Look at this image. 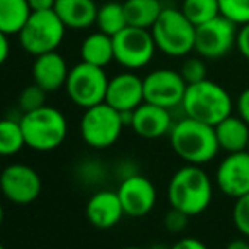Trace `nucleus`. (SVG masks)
<instances>
[{
	"mask_svg": "<svg viewBox=\"0 0 249 249\" xmlns=\"http://www.w3.org/2000/svg\"><path fill=\"white\" fill-rule=\"evenodd\" d=\"M215 183L224 195L239 198L249 194V151L227 153L215 171Z\"/></svg>",
	"mask_w": 249,
	"mask_h": 249,
	"instance_id": "nucleus-13",
	"label": "nucleus"
},
{
	"mask_svg": "<svg viewBox=\"0 0 249 249\" xmlns=\"http://www.w3.org/2000/svg\"><path fill=\"white\" fill-rule=\"evenodd\" d=\"M20 127L26 146L39 153L59 148L68 136V121L65 114L50 105H43L36 110L22 114Z\"/></svg>",
	"mask_w": 249,
	"mask_h": 249,
	"instance_id": "nucleus-4",
	"label": "nucleus"
},
{
	"mask_svg": "<svg viewBox=\"0 0 249 249\" xmlns=\"http://www.w3.org/2000/svg\"><path fill=\"white\" fill-rule=\"evenodd\" d=\"M181 12L188 17L195 27L220 16L219 0H183Z\"/></svg>",
	"mask_w": 249,
	"mask_h": 249,
	"instance_id": "nucleus-26",
	"label": "nucleus"
},
{
	"mask_svg": "<svg viewBox=\"0 0 249 249\" xmlns=\"http://www.w3.org/2000/svg\"><path fill=\"white\" fill-rule=\"evenodd\" d=\"M236 108H237V115L249 124V87L239 93L236 102Z\"/></svg>",
	"mask_w": 249,
	"mask_h": 249,
	"instance_id": "nucleus-34",
	"label": "nucleus"
},
{
	"mask_svg": "<svg viewBox=\"0 0 249 249\" xmlns=\"http://www.w3.org/2000/svg\"><path fill=\"white\" fill-rule=\"evenodd\" d=\"M217 141L226 153H239L246 151L249 146V124L239 117L232 115L226 117L215 125Z\"/></svg>",
	"mask_w": 249,
	"mask_h": 249,
	"instance_id": "nucleus-20",
	"label": "nucleus"
},
{
	"mask_svg": "<svg viewBox=\"0 0 249 249\" xmlns=\"http://www.w3.org/2000/svg\"><path fill=\"white\" fill-rule=\"evenodd\" d=\"M85 215L97 229H112L121 222L125 212L117 192L99 190L87 202Z\"/></svg>",
	"mask_w": 249,
	"mask_h": 249,
	"instance_id": "nucleus-17",
	"label": "nucleus"
},
{
	"mask_svg": "<svg viewBox=\"0 0 249 249\" xmlns=\"http://www.w3.org/2000/svg\"><path fill=\"white\" fill-rule=\"evenodd\" d=\"M10 54V43H9V36L5 33L0 31V66L7 61Z\"/></svg>",
	"mask_w": 249,
	"mask_h": 249,
	"instance_id": "nucleus-37",
	"label": "nucleus"
},
{
	"mask_svg": "<svg viewBox=\"0 0 249 249\" xmlns=\"http://www.w3.org/2000/svg\"><path fill=\"white\" fill-rule=\"evenodd\" d=\"M170 249H209L203 241L197 239V237H181L173 244Z\"/></svg>",
	"mask_w": 249,
	"mask_h": 249,
	"instance_id": "nucleus-36",
	"label": "nucleus"
},
{
	"mask_svg": "<svg viewBox=\"0 0 249 249\" xmlns=\"http://www.w3.org/2000/svg\"><path fill=\"white\" fill-rule=\"evenodd\" d=\"M180 107L183 108V114L187 117L197 119L215 127L220 121L232 114L234 104L232 97L224 87L205 78L187 87Z\"/></svg>",
	"mask_w": 249,
	"mask_h": 249,
	"instance_id": "nucleus-3",
	"label": "nucleus"
},
{
	"mask_svg": "<svg viewBox=\"0 0 249 249\" xmlns=\"http://www.w3.org/2000/svg\"><path fill=\"white\" fill-rule=\"evenodd\" d=\"M121 249H149V248H141V246H124Z\"/></svg>",
	"mask_w": 249,
	"mask_h": 249,
	"instance_id": "nucleus-42",
	"label": "nucleus"
},
{
	"mask_svg": "<svg viewBox=\"0 0 249 249\" xmlns=\"http://www.w3.org/2000/svg\"><path fill=\"white\" fill-rule=\"evenodd\" d=\"M0 249H5V246H3V244H2V243H0Z\"/></svg>",
	"mask_w": 249,
	"mask_h": 249,
	"instance_id": "nucleus-43",
	"label": "nucleus"
},
{
	"mask_svg": "<svg viewBox=\"0 0 249 249\" xmlns=\"http://www.w3.org/2000/svg\"><path fill=\"white\" fill-rule=\"evenodd\" d=\"M149 249H170L168 246H164V244H153Z\"/></svg>",
	"mask_w": 249,
	"mask_h": 249,
	"instance_id": "nucleus-40",
	"label": "nucleus"
},
{
	"mask_svg": "<svg viewBox=\"0 0 249 249\" xmlns=\"http://www.w3.org/2000/svg\"><path fill=\"white\" fill-rule=\"evenodd\" d=\"M43 181L33 166L24 163H12L0 173V192L9 202L17 205L33 203L39 197Z\"/></svg>",
	"mask_w": 249,
	"mask_h": 249,
	"instance_id": "nucleus-11",
	"label": "nucleus"
},
{
	"mask_svg": "<svg viewBox=\"0 0 249 249\" xmlns=\"http://www.w3.org/2000/svg\"><path fill=\"white\" fill-rule=\"evenodd\" d=\"M226 249H249V243L246 239H234L227 244Z\"/></svg>",
	"mask_w": 249,
	"mask_h": 249,
	"instance_id": "nucleus-39",
	"label": "nucleus"
},
{
	"mask_svg": "<svg viewBox=\"0 0 249 249\" xmlns=\"http://www.w3.org/2000/svg\"><path fill=\"white\" fill-rule=\"evenodd\" d=\"M31 14L27 0H0V31L7 36H19Z\"/></svg>",
	"mask_w": 249,
	"mask_h": 249,
	"instance_id": "nucleus-22",
	"label": "nucleus"
},
{
	"mask_svg": "<svg viewBox=\"0 0 249 249\" xmlns=\"http://www.w3.org/2000/svg\"><path fill=\"white\" fill-rule=\"evenodd\" d=\"M76 177H78L80 181H83L87 185H97L105 180L107 170H105V166L99 160H90L89 158V160H83L78 163Z\"/></svg>",
	"mask_w": 249,
	"mask_h": 249,
	"instance_id": "nucleus-28",
	"label": "nucleus"
},
{
	"mask_svg": "<svg viewBox=\"0 0 249 249\" xmlns=\"http://www.w3.org/2000/svg\"><path fill=\"white\" fill-rule=\"evenodd\" d=\"M236 48H237V51L241 53V56L249 61V22L237 29Z\"/></svg>",
	"mask_w": 249,
	"mask_h": 249,
	"instance_id": "nucleus-33",
	"label": "nucleus"
},
{
	"mask_svg": "<svg viewBox=\"0 0 249 249\" xmlns=\"http://www.w3.org/2000/svg\"><path fill=\"white\" fill-rule=\"evenodd\" d=\"M232 220L236 229L244 237H249V194L236 198L232 209Z\"/></svg>",
	"mask_w": 249,
	"mask_h": 249,
	"instance_id": "nucleus-30",
	"label": "nucleus"
},
{
	"mask_svg": "<svg viewBox=\"0 0 249 249\" xmlns=\"http://www.w3.org/2000/svg\"><path fill=\"white\" fill-rule=\"evenodd\" d=\"M2 222H3V207L2 202H0V227H2Z\"/></svg>",
	"mask_w": 249,
	"mask_h": 249,
	"instance_id": "nucleus-41",
	"label": "nucleus"
},
{
	"mask_svg": "<svg viewBox=\"0 0 249 249\" xmlns=\"http://www.w3.org/2000/svg\"><path fill=\"white\" fill-rule=\"evenodd\" d=\"M248 151H249V146H248Z\"/></svg>",
	"mask_w": 249,
	"mask_h": 249,
	"instance_id": "nucleus-44",
	"label": "nucleus"
},
{
	"mask_svg": "<svg viewBox=\"0 0 249 249\" xmlns=\"http://www.w3.org/2000/svg\"><path fill=\"white\" fill-rule=\"evenodd\" d=\"M237 26L222 16L195 29V51L205 59H220L236 46Z\"/></svg>",
	"mask_w": 249,
	"mask_h": 249,
	"instance_id": "nucleus-10",
	"label": "nucleus"
},
{
	"mask_svg": "<svg viewBox=\"0 0 249 249\" xmlns=\"http://www.w3.org/2000/svg\"><path fill=\"white\" fill-rule=\"evenodd\" d=\"M119 198L124 207L125 215L144 217L154 209L158 200V192L154 183L141 173L121 180L117 188Z\"/></svg>",
	"mask_w": 249,
	"mask_h": 249,
	"instance_id": "nucleus-14",
	"label": "nucleus"
},
{
	"mask_svg": "<svg viewBox=\"0 0 249 249\" xmlns=\"http://www.w3.org/2000/svg\"><path fill=\"white\" fill-rule=\"evenodd\" d=\"M66 26L61 22L54 9L36 10L31 14L26 26L19 33V43L31 56H39L44 53L56 51L65 39Z\"/></svg>",
	"mask_w": 249,
	"mask_h": 249,
	"instance_id": "nucleus-6",
	"label": "nucleus"
},
{
	"mask_svg": "<svg viewBox=\"0 0 249 249\" xmlns=\"http://www.w3.org/2000/svg\"><path fill=\"white\" fill-rule=\"evenodd\" d=\"M70 68L58 51L44 53L34 58L33 82L46 92H56L65 87Z\"/></svg>",
	"mask_w": 249,
	"mask_h": 249,
	"instance_id": "nucleus-18",
	"label": "nucleus"
},
{
	"mask_svg": "<svg viewBox=\"0 0 249 249\" xmlns=\"http://www.w3.org/2000/svg\"><path fill=\"white\" fill-rule=\"evenodd\" d=\"M138 166H136L134 161L131 160H124L115 166V175H117L121 180H125V178L132 177V175H138Z\"/></svg>",
	"mask_w": 249,
	"mask_h": 249,
	"instance_id": "nucleus-35",
	"label": "nucleus"
},
{
	"mask_svg": "<svg viewBox=\"0 0 249 249\" xmlns=\"http://www.w3.org/2000/svg\"><path fill=\"white\" fill-rule=\"evenodd\" d=\"M108 76L104 68L90 63H76L70 68L65 89L70 100L82 108H90L105 102Z\"/></svg>",
	"mask_w": 249,
	"mask_h": 249,
	"instance_id": "nucleus-8",
	"label": "nucleus"
},
{
	"mask_svg": "<svg viewBox=\"0 0 249 249\" xmlns=\"http://www.w3.org/2000/svg\"><path fill=\"white\" fill-rule=\"evenodd\" d=\"M168 136L175 154L188 164H207L220 151L215 127L187 115L178 122H173Z\"/></svg>",
	"mask_w": 249,
	"mask_h": 249,
	"instance_id": "nucleus-2",
	"label": "nucleus"
},
{
	"mask_svg": "<svg viewBox=\"0 0 249 249\" xmlns=\"http://www.w3.org/2000/svg\"><path fill=\"white\" fill-rule=\"evenodd\" d=\"M131 127L139 138L144 139H160L170 134L173 127L170 108L160 107V105L142 102L134 112H132Z\"/></svg>",
	"mask_w": 249,
	"mask_h": 249,
	"instance_id": "nucleus-16",
	"label": "nucleus"
},
{
	"mask_svg": "<svg viewBox=\"0 0 249 249\" xmlns=\"http://www.w3.org/2000/svg\"><path fill=\"white\" fill-rule=\"evenodd\" d=\"M54 12L66 29L83 31L95 24L99 7L95 0H56Z\"/></svg>",
	"mask_w": 249,
	"mask_h": 249,
	"instance_id": "nucleus-19",
	"label": "nucleus"
},
{
	"mask_svg": "<svg viewBox=\"0 0 249 249\" xmlns=\"http://www.w3.org/2000/svg\"><path fill=\"white\" fill-rule=\"evenodd\" d=\"M156 50L151 29L127 26L114 36V59L127 70L148 66Z\"/></svg>",
	"mask_w": 249,
	"mask_h": 249,
	"instance_id": "nucleus-9",
	"label": "nucleus"
},
{
	"mask_svg": "<svg viewBox=\"0 0 249 249\" xmlns=\"http://www.w3.org/2000/svg\"><path fill=\"white\" fill-rule=\"evenodd\" d=\"M180 73L185 82L190 85V83H197L207 78V66L202 58H187L181 65Z\"/></svg>",
	"mask_w": 249,
	"mask_h": 249,
	"instance_id": "nucleus-31",
	"label": "nucleus"
},
{
	"mask_svg": "<svg viewBox=\"0 0 249 249\" xmlns=\"http://www.w3.org/2000/svg\"><path fill=\"white\" fill-rule=\"evenodd\" d=\"M220 16L229 19L236 26L249 22V0H219Z\"/></svg>",
	"mask_w": 249,
	"mask_h": 249,
	"instance_id": "nucleus-27",
	"label": "nucleus"
},
{
	"mask_svg": "<svg viewBox=\"0 0 249 249\" xmlns=\"http://www.w3.org/2000/svg\"><path fill=\"white\" fill-rule=\"evenodd\" d=\"M80 56L82 61L105 68L114 59V37L102 31L89 34L80 46Z\"/></svg>",
	"mask_w": 249,
	"mask_h": 249,
	"instance_id": "nucleus-21",
	"label": "nucleus"
},
{
	"mask_svg": "<svg viewBox=\"0 0 249 249\" xmlns=\"http://www.w3.org/2000/svg\"><path fill=\"white\" fill-rule=\"evenodd\" d=\"M142 83H144V102L170 110L181 105L188 87L181 73L170 68H160L148 73L142 78Z\"/></svg>",
	"mask_w": 249,
	"mask_h": 249,
	"instance_id": "nucleus-12",
	"label": "nucleus"
},
{
	"mask_svg": "<svg viewBox=\"0 0 249 249\" xmlns=\"http://www.w3.org/2000/svg\"><path fill=\"white\" fill-rule=\"evenodd\" d=\"M213 198V185L207 171L198 164L178 168L168 183L170 207L181 210L188 217L203 213Z\"/></svg>",
	"mask_w": 249,
	"mask_h": 249,
	"instance_id": "nucleus-1",
	"label": "nucleus"
},
{
	"mask_svg": "<svg viewBox=\"0 0 249 249\" xmlns=\"http://www.w3.org/2000/svg\"><path fill=\"white\" fill-rule=\"evenodd\" d=\"M97 27L102 33L114 37L115 34L121 33L124 27H127V19H125L124 3L119 2H107L99 7L97 12Z\"/></svg>",
	"mask_w": 249,
	"mask_h": 249,
	"instance_id": "nucleus-25",
	"label": "nucleus"
},
{
	"mask_svg": "<svg viewBox=\"0 0 249 249\" xmlns=\"http://www.w3.org/2000/svg\"><path fill=\"white\" fill-rule=\"evenodd\" d=\"M29 2V7L33 9V12L36 10H51L54 9L56 0H27Z\"/></svg>",
	"mask_w": 249,
	"mask_h": 249,
	"instance_id": "nucleus-38",
	"label": "nucleus"
},
{
	"mask_svg": "<svg viewBox=\"0 0 249 249\" xmlns=\"http://www.w3.org/2000/svg\"><path fill=\"white\" fill-rule=\"evenodd\" d=\"M105 102L119 112L136 110L144 102V83L136 73L124 71L108 80Z\"/></svg>",
	"mask_w": 249,
	"mask_h": 249,
	"instance_id": "nucleus-15",
	"label": "nucleus"
},
{
	"mask_svg": "<svg viewBox=\"0 0 249 249\" xmlns=\"http://www.w3.org/2000/svg\"><path fill=\"white\" fill-rule=\"evenodd\" d=\"M122 115L107 102L85 108L80 121V134L92 149H107L119 141L124 129Z\"/></svg>",
	"mask_w": 249,
	"mask_h": 249,
	"instance_id": "nucleus-7",
	"label": "nucleus"
},
{
	"mask_svg": "<svg viewBox=\"0 0 249 249\" xmlns=\"http://www.w3.org/2000/svg\"><path fill=\"white\" fill-rule=\"evenodd\" d=\"M124 10L127 26L151 29L160 17L163 5L160 0H125Z\"/></svg>",
	"mask_w": 249,
	"mask_h": 249,
	"instance_id": "nucleus-23",
	"label": "nucleus"
},
{
	"mask_svg": "<svg viewBox=\"0 0 249 249\" xmlns=\"http://www.w3.org/2000/svg\"><path fill=\"white\" fill-rule=\"evenodd\" d=\"M195 29L181 9L163 7L160 17L151 27L156 48L170 58L188 56L195 51Z\"/></svg>",
	"mask_w": 249,
	"mask_h": 249,
	"instance_id": "nucleus-5",
	"label": "nucleus"
},
{
	"mask_svg": "<svg viewBox=\"0 0 249 249\" xmlns=\"http://www.w3.org/2000/svg\"><path fill=\"white\" fill-rule=\"evenodd\" d=\"M188 219H190V217H188L187 213H183L181 210L171 207L166 212V215H164V226H166V229L170 231V232L178 234L187 227Z\"/></svg>",
	"mask_w": 249,
	"mask_h": 249,
	"instance_id": "nucleus-32",
	"label": "nucleus"
},
{
	"mask_svg": "<svg viewBox=\"0 0 249 249\" xmlns=\"http://www.w3.org/2000/svg\"><path fill=\"white\" fill-rule=\"evenodd\" d=\"M26 146L20 119H0V156H14Z\"/></svg>",
	"mask_w": 249,
	"mask_h": 249,
	"instance_id": "nucleus-24",
	"label": "nucleus"
},
{
	"mask_svg": "<svg viewBox=\"0 0 249 249\" xmlns=\"http://www.w3.org/2000/svg\"><path fill=\"white\" fill-rule=\"evenodd\" d=\"M46 90H43L39 85L33 83V85L26 87L22 92L19 93V100H17V107L22 114L46 105Z\"/></svg>",
	"mask_w": 249,
	"mask_h": 249,
	"instance_id": "nucleus-29",
	"label": "nucleus"
}]
</instances>
